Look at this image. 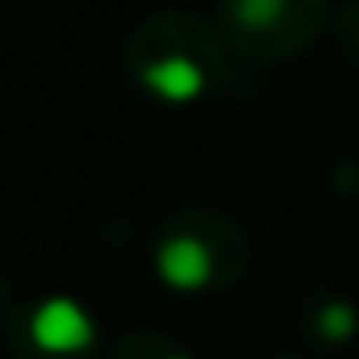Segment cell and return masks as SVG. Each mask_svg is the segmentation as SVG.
Wrapping results in <instances>:
<instances>
[{
    "mask_svg": "<svg viewBox=\"0 0 359 359\" xmlns=\"http://www.w3.org/2000/svg\"><path fill=\"white\" fill-rule=\"evenodd\" d=\"M30 338L47 355H68V351H81L93 342V321L76 300L55 296V300L39 304V313L30 317Z\"/></svg>",
    "mask_w": 359,
    "mask_h": 359,
    "instance_id": "6da1fadb",
    "label": "cell"
},
{
    "mask_svg": "<svg viewBox=\"0 0 359 359\" xmlns=\"http://www.w3.org/2000/svg\"><path fill=\"white\" fill-rule=\"evenodd\" d=\"M156 271H161V279H165L169 287L195 292V287H203V283L212 279V254H208V245L195 241V237H173V241L161 245Z\"/></svg>",
    "mask_w": 359,
    "mask_h": 359,
    "instance_id": "7a4b0ae2",
    "label": "cell"
},
{
    "mask_svg": "<svg viewBox=\"0 0 359 359\" xmlns=\"http://www.w3.org/2000/svg\"><path fill=\"white\" fill-rule=\"evenodd\" d=\"M144 85L165 102H191L203 93V68L187 55H169L144 68Z\"/></svg>",
    "mask_w": 359,
    "mask_h": 359,
    "instance_id": "3957f363",
    "label": "cell"
},
{
    "mask_svg": "<svg viewBox=\"0 0 359 359\" xmlns=\"http://www.w3.org/2000/svg\"><path fill=\"white\" fill-rule=\"evenodd\" d=\"M351 330H355V313H351V309L330 304V309L321 313V334H325V338H346Z\"/></svg>",
    "mask_w": 359,
    "mask_h": 359,
    "instance_id": "277c9868",
    "label": "cell"
},
{
    "mask_svg": "<svg viewBox=\"0 0 359 359\" xmlns=\"http://www.w3.org/2000/svg\"><path fill=\"white\" fill-rule=\"evenodd\" d=\"M173 359H182V355H173Z\"/></svg>",
    "mask_w": 359,
    "mask_h": 359,
    "instance_id": "5b68a950",
    "label": "cell"
}]
</instances>
